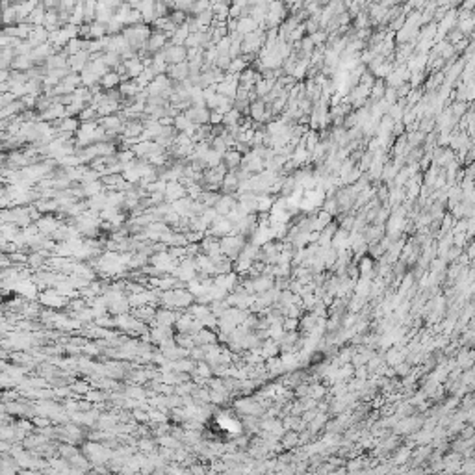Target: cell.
Returning <instances> with one entry per match:
<instances>
[{
	"mask_svg": "<svg viewBox=\"0 0 475 475\" xmlns=\"http://www.w3.org/2000/svg\"><path fill=\"white\" fill-rule=\"evenodd\" d=\"M85 397H87L89 401H93V403H101V401H104L108 395H106V393L103 392V388H101V392H91V390H89L87 393H85Z\"/></svg>",
	"mask_w": 475,
	"mask_h": 475,
	"instance_id": "cell-41",
	"label": "cell"
},
{
	"mask_svg": "<svg viewBox=\"0 0 475 475\" xmlns=\"http://www.w3.org/2000/svg\"><path fill=\"white\" fill-rule=\"evenodd\" d=\"M143 130H145L143 119H128V121H124L121 136H124V138H140Z\"/></svg>",
	"mask_w": 475,
	"mask_h": 475,
	"instance_id": "cell-11",
	"label": "cell"
},
{
	"mask_svg": "<svg viewBox=\"0 0 475 475\" xmlns=\"http://www.w3.org/2000/svg\"><path fill=\"white\" fill-rule=\"evenodd\" d=\"M242 160H243V154L242 152H238L234 147L232 149H228L223 154V164L228 167V171H236V169L242 167Z\"/></svg>",
	"mask_w": 475,
	"mask_h": 475,
	"instance_id": "cell-13",
	"label": "cell"
},
{
	"mask_svg": "<svg viewBox=\"0 0 475 475\" xmlns=\"http://www.w3.org/2000/svg\"><path fill=\"white\" fill-rule=\"evenodd\" d=\"M282 2H286V4H288V0H282Z\"/></svg>",
	"mask_w": 475,
	"mask_h": 475,
	"instance_id": "cell-49",
	"label": "cell"
},
{
	"mask_svg": "<svg viewBox=\"0 0 475 475\" xmlns=\"http://www.w3.org/2000/svg\"><path fill=\"white\" fill-rule=\"evenodd\" d=\"M236 206H238V197L232 195V193H221L214 208L219 215H228Z\"/></svg>",
	"mask_w": 475,
	"mask_h": 475,
	"instance_id": "cell-6",
	"label": "cell"
},
{
	"mask_svg": "<svg viewBox=\"0 0 475 475\" xmlns=\"http://www.w3.org/2000/svg\"><path fill=\"white\" fill-rule=\"evenodd\" d=\"M47 6L45 4H38L34 11L30 13L28 22H32L34 26H45V17H47Z\"/></svg>",
	"mask_w": 475,
	"mask_h": 475,
	"instance_id": "cell-21",
	"label": "cell"
},
{
	"mask_svg": "<svg viewBox=\"0 0 475 475\" xmlns=\"http://www.w3.org/2000/svg\"><path fill=\"white\" fill-rule=\"evenodd\" d=\"M15 101H19L15 95L11 93V91H8V93H2V99H0V106L4 108V106H10L11 103H15Z\"/></svg>",
	"mask_w": 475,
	"mask_h": 475,
	"instance_id": "cell-43",
	"label": "cell"
},
{
	"mask_svg": "<svg viewBox=\"0 0 475 475\" xmlns=\"http://www.w3.org/2000/svg\"><path fill=\"white\" fill-rule=\"evenodd\" d=\"M258 28H260V24L252 19V17H242V19L238 21V30L236 32H240L242 36H247V34L256 32Z\"/></svg>",
	"mask_w": 475,
	"mask_h": 475,
	"instance_id": "cell-22",
	"label": "cell"
},
{
	"mask_svg": "<svg viewBox=\"0 0 475 475\" xmlns=\"http://www.w3.org/2000/svg\"><path fill=\"white\" fill-rule=\"evenodd\" d=\"M123 82L121 75L117 73V71H110L108 75H104L103 78H101V85H103V89H115V87H119Z\"/></svg>",
	"mask_w": 475,
	"mask_h": 475,
	"instance_id": "cell-20",
	"label": "cell"
},
{
	"mask_svg": "<svg viewBox=\"0 0 475 475\" xmlns=\"http://www.w3.org/2000/svg\"><path fill=\"white\" fill-rule=\"evenodd\" d=\"M165 75L175 82V84H178V82H184V80H187L189 78V63L187 62H180V63H169L167 67V73Z\"/></svg>",
	"mask_w": 475,
	"mask_h": 475,
	"instance_id": "cell-4",
	"label": "cell"
},
{
	"mask_svg": "<svg viewBox=\"0 0 475 475\" xmlns=\"http://www.w3.org/2000/svg\"><path fill=\"white\" fill-rule=\"evenodd\" d=\"M212 11L215 15V22H227L230 17V4H225V2H214Z\"/></svg>",
	"mask_w": 475,
	"mask_h": 475,
	"instance_id": "cell-19",
	"label": "cell"
},
{
	"mask_svg": "<svg viewBox=\"0 0 475 475\" xmlns=\"http://www.w3.org/2000/svg\"><path fill=\"white\" fill-rule=\"evenodd\" d=\"M247 67H249V62H247L243 56L232 58V63H230V67H228L227 73H230V75H240V73H243Z\"/></svg>",
	"mask_w": 475,
	"mask_h": 475,
	"instance_id": "cell-29",
	"label": "cell"
},
{
	"mask_svg": "<svg viewBox=\"0 0 475 475\" xmlns=\"http://www.w3.org/2000/svg\"><path fill=\"white\" fill-rule=\"evenodd\" d=\"M240 189V178L236 175V171H228L225 177L223 184H221V193H238Z\"/></svg>",
	"mask_w": 475,
	"mask_h": 475,
	"instance_id": "cell-15",
	"label": "cell"
},
{
	"mask_svg": "<svg viewBox=\"0 0 475 475\" xmlns=\"http://www.w3.org/2000/svg\"><path fill=\"white\" fill-rule=\"evenodd\" d=\"M165 58L169 63H180V62H187V47L186 45H173L169 41V45L164 48Z\"/></svg>",
	"mask_w": 475,
	"mask_h": 475,
	"instance_id": "cell-5",
	"label": "cell"
},
{
	"mask_svg": "<svg viewBox=\"0 0 475 475\" xmlns=\"http://www.w3.org/2000/svg\"><path fill=\"white\" fill-rule=\"evenodd\" d=\"M393 368H395V373H397V375H401V377L409 375V372H410V364L409 362H399V364H395Z\"/></svg>",
	"mask_w": 475,
	"mask_h": 475,
	"instance_id": "cell-44",
	"label": "cell"
},
{
	"mask_svg": "<svg viewBox=\"0 0 475 475\" xmlns=\"http://www.w3.org/2000/svg\"><path fill=\"white\" fill-rule=\"evenodd\" d=\"M156 444H158V440H147V438H143V440H140V449L150 455V453L154 451V446H156Z\"/></svg>",
	"mask_w": 475,
	"mask_h": 475,
	"instance_id": "cell-40",
	"label": "cell"
},
{
	"mask_svg": "<svg viewBox=\"0 0 475 475\" xmlns=\"http://www.w3.org/2000/svg\"><path fill=\"white\" fill-rule=\"evenodd\" d=\"M130 314L134 317H138L140 321H143V323H150L154 319V316H156V310L150 307V305H143V307L132 308Z\"/></svg>",
	"mask_w": 475,
	"mask_h": 475,
	"instance_id": "cell-16",
	"label": "cell"
},
{
	"mask_svg": "<svg viewBox=\"0 0 475 475\" xmlns=\"http://www.w3.org/2000/svg\"><path fill=\"white\" fill-rule=\"evenodd\" d=\"M134 8L141 11L143 22H147V24L154 22V19H156V13H154V10H156V0H140Z\"/></svg>",
	"mask_w": 475,
	"mask_h": 475,
	"instance_id": "cell-10",
	"label": "cell"
},
{
	"mask_svg": "<svg viewBox=\"0 0 475 475\" xmlns=\"http://www.w3.org/2000/svg\"><path fill=\"white\" fill-rule=\"evenodd\" d=\"M280 444L284 447H293V446H297L299 444V431H286L284 434H282V438H280Z\"/></svg>",
	"mask_w": 475,
	"mask_h": 475,
	"instance_id": "cell-31",
	"label": "cell"
},
{
	"mask_svg": "<svg viewBox=\"0 0 475 475\" xmlns=\"http://www.w3.org/2000/svg\"><path fill=\"white\" fill-rule=\"evenodd\" d=\"M58 453H60V456H63V458H73L75 455L80 453V449H76L71 444H60L58 446Z\"/></svg>",
	"mask_w": 475,
	"mask_h": 475,
	"instance_id": "cell-37",
	"label": "cell"
},
{
	"mask_svg": "<svg viewBox=\"0 0 475 475\" xmlns=\"http://www.w3.org/2000/svg\"><path fill=\"white\" fill-rule=\"evenodd\" d=\"M410 456H412L410 447H403V449L397 451V455H395V462H407V458H410Z\"/></svg>",
	"mask_w": 475,
	"mask_h": 475,
	"instance_id": "cell-42",
	"label": "cell"
},
{
	"mask_svg": "<svg viewBox=\"0 0 475 475\" xmlns=\"http://www.w3.org/2000/svg\"><path fill=\"white\" fill-rule=\"evenodd\" d=\"M80 76H82V84H84L85 87H95V85L101 84V76L95 73L93 67L89 65V63H87V67L80 73Z\"/></svg>",
	"mask_w": 475,
	"mask_h": 475,
	"instance_id": "cell-23",
	"label": "cell"
},
{
	"mask_svg": "<svg viewBox=\"0 0 475 475\" xmlns=\"http://www.w3.org/2000/svg\"><path fill=\"white\" fill-rule=\"evenodd\" d=\"M123 393H124V395H128V397L141 399V401H143V397L147 395V392L143 390L140 384H128V386H124V388H123Z\"/></svg>",
	"mask_w": 475,
	"mask_h": 475,
	"instance_id": "cell-30",
	"label": "cell"
},
{
	"mask_svg": "<svg viewBox=\"0 0 475 475\" xmlns=\"http://www.w3.org/2000/svg\"><path fill=\"white\" fill-rule=\"evenodd\" d=\"M214 2L212 0H195L191 10H189V15H199V13H205V11L212 10Z\"/></svg>",
	"mask_w": 475,
	"mask_h": 475,
	"instance_id": "cell-32",
	"label": "cell"
},
{
	"mask_svg": "<svg viewBox=\"0 0 475 475\" xmlns=\"http://www.w3.org/2000/svg\"><path fill=\"white\" fill-rule=\"evenodd\" d=\"M191 472H199L201 474V472H205V468L203 466H191Z\"/></svg>",
	"mask_w": 475,
	"mask_h": 475,
	"instance_id": "cell-48",
	"label": "cell"
},
{
	"mask_svg": "<svg viewBox=\"0 0 475 475\" xmlns=\"http://www.w3.org/2000/svg\"><path fill=\"white\" fill-rule=\"evenodd\" d=\"M36 225H38L39 232L52 234L58 228V227H60V221H58L56 217H52L50 214H45V215H41L38 221H36Z\"/></svg>",
	"mask_w": 475,
	"mask_h": 475,
	"instance_id": "cell-14",
	"label": "cell"
},
{
	"mask_svg": "<svg viewBox=\"0 0 475 475\" xmlns=\"http://www.w3.org/2000/svg\"><path fill=\"white\" fill-rule=\"evenodd\" d=\"M71 388H73V392H76V393H87V392H89V386H87L85 382H75Z\"/></svg>",
	"mask_w": 475,
	"mask_h": 475,
	"instance_id": "cell-47",
	"label": "cell"
},
{
	"mask_svg": "<svg viewBox=\"0 0 475 475\" xmlns=\"http://www.w3.org/2000/svg\"><path fill=\"white\" fill-rule=\"evenodd\" d=\"M82 48H84V39L75 38V39H71V41L67 43L65 48H63V50H65V52H67V54H69V56H73V54H76V52H80Z\"/></svg>",
	"mask_w": 475,
	"mask_h": 475,
	"instance_id": "cell-34",
	"label": "cell"
},
{
	"mask_svg": "<svg viewBox=\"0 0 475 475\" xmlns=\"http://www.w3.org/2000/svg\"><path fill=\"white\" fill-rule=\"evenodd\" d=\"M221 242V251L230 258V260H238L240 252L243 251V247L247 245L245 242V236L242 234H227L223 238H219Z\"/></svg>",
	"mask_w": 475,
	"mask_h": 475,
	"instance_id": "cell-1",
	"label": "cell"
},
{
	"mask_svg": "<svg viewBox=\"0 0 475 475\" xmlns=\"http://www.w3.org/2000/svg\"><path fill=\"white\" fill-rule=\"evenodd\" d=\"M123 63H124V69H126V75H128V78H138V76L143 73V69H145L143 60H141L138 54H136V56H132V58H128V60H124Z\"/></svg>",
	"mask_w": 475,
	"mask_h": 475,
	"instance_id": "cell-12",
	"label": "cell"
},
{
	"mask_svg": "<svg viewBox=\"0 0 475 475\" xmlns=\"http://www.w3.org/2000/svg\"><path fill=\"white\" fill-rule=\"evenodd\" d=\"M189 28H187V24H182V26H178L177 32L169 38V41L173 43V45H186V39L189 38Z\"/></svg>",
	"mask_w": 475,
	"mask_h": 475,
	"instance_id": "cell-26",
	"label": "cell"
},
{
	"mask_svg": "<svg viewBox=\"0 0 475 475\" xmlns=\"http://www.w3.org/2000/svg\"><path fill=\"white\" fill-rule=\"evenodd\" d=\"M236 410L242 412L243 416H260L264 412V405L254 399H240L236 403Z\"/></svg>",
	"mask_w": 475,
	"mask_h": 475,
	"instance_id": "cell-7",
	"label": "cell"
},
{
	"mask_svg": "<svg viewBox=\"0 0 475 475\" xmlns=\"http://www.w3.org/2000/svg\"><path fill=\"white\" fill-rule=\"evenodd\" d=\"M180 317V314H177V312H173V308H167V307H162L156 310V316H154V319L150 321V325H165V327H171L177 323V319Z\"/></svg>",
	"mask_w": 475,
	"mask_h": 475,
	"instance_id": "cell-3",
	"label": "cell"
},
{
	"mask_svg": "<svg viewBox=\"0 0 475 475\" xmlns=\"http://www.w3.org/2000/svg\"><path fill=\"white\" fill-rule=\"evenodd\" d=\"M187 195V187L182 180H173V182H167V187H165V201L167 203H175L178 199Z\"/></svg>",
	"mask_w": 475,
	"mask_h": 475,
	"instance_id": "cell-9",
	"label": "cell"
},
{
	"mask_svg": "<svg viewBox=\"0 0 475 475\" xmlns=\"http://www.w3.org/2000/svg\"><path fill=\"white\" fill-rule=\"evenodd\" d=\"M34 65H36V62H34L32 54H17L15 60H13V67L11 69H15V71H26L28 73Z\"/></svg>",
	"mask_w": 475,
	"mask_h": 475,
	"instance_id": "cell-17",
	"label": "cell"
},
{
	"mask_svg": "<svg viewBox=\"0 0 475 475\" xmlns=\"http://www.w3.org/2000/svg\"><path fill=\"white\" fill-rule=\"evenodd\" d=\"M223 115L225 113L217 112V110H212V113H210V124H221L223 123Z\"/></svg>",
	"mask_w": 475,
	"mask_h": 475,
	"instance_id": "cell-46",
	"label": "cell"
},
{
	"mask_svg": "<svg viewBox=\"0 0 475 475\" xmlns=\"http://www.w3.org/2000/svg\"><path fill=\"white\" fill-rule=\"evenodd\" d=\"M243 121V113L240 112V110H236V108H232V110H228V112L223 115V124L228 128V126H236V124H240V123Z\"/></svg>",
	"mask_w": 475,
	"mask_h": 475,
	"instance_id": "cell-25",
	"label": "cell"
},
{
	"mask_svg": "<svg viewBox=\"0 0 475 475\" xmlns=\"http://www.w3.org/2000/svg\"><path fill=\"white\" fill-rule=\"evenodd\" d=\"M15 56H17V50H15V48H11V47L2 48V52H0V67L10 71L11 67H13V60H15Z\"/></svg>",
	"mask_w": 475,
	"mask_h": 475,
	"instance_id": "cell-24",
	"label": "cell"
},
{
	"mask_svg": "<svg viewBox=\"0 0 475 475\" xmlns=\"http://www.w3.org/2000/svg\"><path fill=\"white\" fill-rule=\"evenodd\" d=\"M106 26H108V36H117V34H123V30H124V24L117 17H113L110 22H106Z\"/></svg>",
	"mask_w": 475,
	"mask_h": 475,
	"instance_id": "cell-38",
	"label": "cell"
},
{
	"mask_svg": "<svg viewBox=\"0 0 475 475\" xmlns=\"http://www.w3.org/2000/svg\"><path fill=\"white\" fill-rule=\"evenodd\" d=\"M205 164H206V167H217L219 164H223V152H219V150H215L210 147V150L206 152V156H205Z\"/></svg>",
	"mask_w": 475,
	"mask_h": 475,
	"instance_id": "cell-27",
	"label": "cell"
},
{
	"mask_svg": "<svg viewBox=\"0 0 475 475\" xmlns=\"http://www.w3.org/2000/svg\"><path fill=\"white\" fill-rule=\"evenodd\" d=\"M475 362V351H462L458 356V366L460 368H470Z\"/></svg>",
	"mask_w": 475,
	"mask_h": 475,
	"instance_id": "cell-39",
	"label": "cell"
},
{
	"mask_svg": "<svg viewBox=\"0 0 475 475\" xmlns=\"http://www.w3.org/2000/svg\"><path fill=\"white\" fill-rule=\"evenodd\" d=\"M217 334L215 332H212L208 327H203L199 332L195 334V342L197 345H210V344H217Z\"/></svg>",
	"mask_w": 475,
	"mask_h": 475,
	"instance_id": "cell-18",
	"label": "cell"
},
{
	"mask_svg": "<svg viewBox=\"0 0 475 475\" xmlns=\"http://www.w3.org/2000/svg\"><path fill=\"white\" fill-rule=\"evenodd\" d=\"M186 117L189 121H193L195 124H210V113L212 110L208 106H189L186 112Z\"/></svg>",
	"mask_w": 475,
	"mask_h": 475,
	"instance_id": "cell-2",
	"label": "cell"
},
{
	"mask_svg": "<svg viewBox=\"0 0 475 475\" xmlns=\"http://www.w3.org/2000/svg\"><path fill=\"white\" fill-rule=\"evenodd\" d=\"M282 327H284V330H286V332H289V330H295V329L299 327L297 317H288V319L282 323Z\"/></svg>",
	"mask_w": 475,
	"mask_h": 475,
	"instance_id": "cell-45",
	"label": "cell"
},
{
	"mask_svg": "<svg viewBox=\"0 0 475 475\" xmlns=\"http://www.w3.org/2000/svg\"><path fill=\"white\" fill-rule=\"evenodd\" d=\"M273 205H275V199L273 197H269L268 193H260L258 195V212H269L271 208H273Z\"/></svg>",
	"mask_w": 475,
	"mask_h": 475,
	"instance_id": "cell-33",
	"label": "cell"
},
{
	"mask_svg": "<svg viewBox=\"0 0 475 475\" xmlns=\"http://www.w3.org/2000/svg\"><path fill=\"white\" fill-rule=\"evenodd\" d=\"M405 354H409V351L407 349H403L401 351L399 347H393V349H390L388 351V354H386V362L390 364V366H395V364H399L405 360Z\"/></svg>",
	"mask_w": 475,
	"mask_h": 475,
	"instance_id": "cell-28",
	"label": "cell"
},
{
	"mask_svg": "<svg viewBox=\"0 0 475 475\" xmlns=\"http://www.w3.org/2000/svg\"><path fill=\"white\" fill-rule=\"evenodd\" d=\"M89 62H91V52L85 50V48H82L80 52H76L73 56H69V67H71L73 73H82Z\"/></svg>",
	"mask_w": 475,
	"mask_h": 475,
	"instance_id": "cell-8",
	"label": "cell"
},
{
	"mask_svg": "<svg viewBox=\"0 0 475 475\" xmlns=\"http://www.w3.org/2000/svg\"><path fill=\"white\" fill-rule=\"evenodd\" d=\"M115 156L119 160V164H130V162H134V160L138 158L136 152L132 149H119L115 152Z\"/></svg>",
	"mask_w": 475,
	"mask_h": 475,
	"instance_id": "cell-35",
	"label": "cell"
},
{
	"mask_svg": "<svg viewBox=\"0 0 475 475\" xmlns=\"http://www.w3.org/2000/svg\"><path fill=\"white\" fill-rule=\"evenodd\" d=\"M187 17H189V13L187 11H182V10H173L171 13H169V19L173 21L177 26H182V24H186L187 22Z\"/></svg>",
	"mask_w": 475,
	"mask_h": 475,
	"instance_id": "cell-36",
	"label": "cell"
}]
</instances>
